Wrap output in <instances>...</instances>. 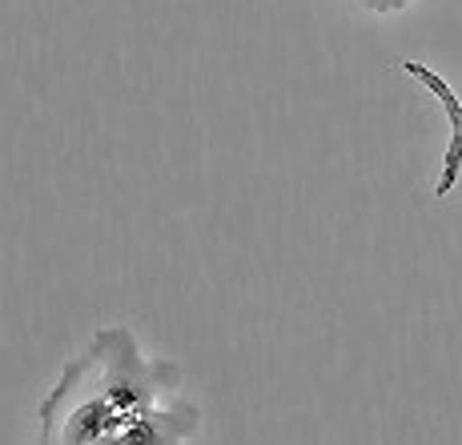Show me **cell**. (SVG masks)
<instances>
[{
    "instance_id": "cell-2",
    "label": "cell",
    "mask_w": 462,
    "mask_h": 445,
    "mask_svg": "<svg viewBox=\"0 0 462 445\" xmlns=\"http://www.w3.org/2000/svg\"><path fill=\"white\" fill-rule=\"evenodd\" d=\"M402 73L430 88V93L439 96V104L447 109V117H450V145H447V157H442V177H439V185H434V193H439V197H447V193L455 189L458 173H462V101H458L455 88L434 73V68L419 65V60H402Z\"/></svg>"
},
{
    "instance_id": "cell-3",
    "label": "cell",
    "mask_w": 462,
    "mask_h": 445,
    "mask_svg": "<svg viewBox=\"0 0 462 445\" xmlns=\"http://www.w3.org/2000/svg\"><path fill=\"white\" fill-rule=\"evenodd\" d=\"M362 5H366L370 13H398V8H406L411 0H362Z\"/></svg>"
},
{
    "instance_id": "cell-1",
    "label": "cell",
    "mask_w": 462,
    "mask_h": 445,
    "mask_svg": "<svg viewBox=\"0 0 462 445\" xmlns=\"http://www.w3.org/2000/svg\"><path fill=\"white\" fill-rule=\"evenodd\" d=\"M198 425L181 369L145 358L117 325L65 365L41 405V445H185Z\"/></svg>"
}]
</instances>
